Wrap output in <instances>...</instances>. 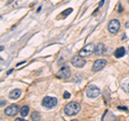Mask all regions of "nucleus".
<instances>
[{
  "label": "nucleus",
  "mask_w": 129,
  "mask_h": 121,
  "mask_svg": "<svg viewBox=\"0 0 129 121\" xmlns=\"http://www.w3.org/2000/svg\"><path fill=\"white\" fill-rule=\"evenodd\" d=\"M128 2H129V1H128Z\"/></svg>",
  "instance_id": "23"
},
{
  "label": "nucleus",
  "mask_w": 129,
  "mask_h": 121,
  "mask_svg": "<svg viewBox=\"0 0 129 121\" xmlns=\"http://www.w3.org/2000/svg\"><path fill=\"white\" fill-rule=\"evenodd\" d=\"M119 28H120V23H119V21H117V19H112L108 25V29L111 33H117Z\"/></svg>",
  "instance_id": "5"
},
{
  "label": "nucleus",
  "mask_w": 129,
  "mask_h": 121,
  "mask_svg": "<svg viewBox=\"0 0 129 121\" xmlns=\"http://www.w3.org/2000/svg\"><path fill=\"white\" fill-rule=\"evenodd\" d=\"M30 118H31L32 121H39L40 119H41V116H40V114L38 111H34L30 115Z\"/></svg>",
  "instance_id": "13"
},
{
  "label": "nucleus",
  "mask_w": 129,
  "mask_h": 121,
  "mask_svg": "<svg viewBox=\"0 0 129 121\" xmlns=\"http://www.w3.org/2000/svg\"><path fill=\"white\" fill-rule=\"evenodd\" d=\"M71 121H78V120H75V119H74V120H71Z\"/></svg>",
  "instance_id": "22"
},
{
  "label": "nucleus",
  "mask_w": 129,
  "mask_h": 121,
  "mask_svg": "<svg viewBox=\"0 0 129 121\" xmlns=\"http://www.w3.org/2000/svg\"><path fill=\"white\" fill-rule=\"evenodd\" d=\"M94 51H95V45L92 43H89L79 51V55L81 57H87V56H90Z\"/></svg>",
  "instance_id": "3"
},
{
  "label": "nucleus",
  "mask_w": 129,
  "mask_h": 121,
  "mask_svg": "<svg viewBox=\"0 0 129 121\" xmlns=\"http://www.w3.org/2000/svg\"><path fill=\"white\" fill-rule=\"evenodd\" d=\"M6 101H1V106H3V105H6Z\"/></svg>",
  "instance_id": "21"
},
{
  "label": "nucleus",
  "mask_w": 129,
  "mask_h": 121,
  "mask_svg": "<svg viewBox=\"0 0 129 121\" xmlns=\"http://www.w3.org/2000/svg\"><path fill=\"white\" fill-rule=\"evenodd\" d=\"M125 54H126V49H125L124 47H119V48H117V49L115 50L114 56L116 58H122L123 56H125Z\"/></svg>",
  "instance_id": "12"
},
{
  "label": "nucleus",
  "mask_w": 129,
  "mask_h": 121,
  "mask_svg": "<svg viewBox=\"0 0 129 121\" xmlns=\"http://www.w3.org/2000/svg\"><path fill=\"white\" fill-rule=\"evenodd\" d=\"M80 109H81V105L78 102H71L64 106V114L67 116H74L79 114Z\"/></svg>",
  "instance_id": "1"
},
{
  "label": "nucleus",
  "mask_w": 129,
  "mask_h": 121,
  "mask_svg": "<svg viewBox=\"0 0 129 121\" xmlns=\"http://www.w3.org/2000/svg\"><path fill=\"white\" fill-rule=\"evenodd\" d=\"M107 66V60L106 59H99V60H96L94 66H92V71L94 72H98L100 70H102V69Z\"/></svg>",
  "instance_id": "8"
},
{
  "label": "nucleus",
  "mask_w": 129,
  "mask_h": 121,
  "mask_svg": "<svg viewBox=\"0 0 129 121\" xmlns=\"http://www.w3.org/2000/svg\"><path fill=\"white\" fill-rule=\"evenodd\" d=\"M56 105H57V99L53 98V96H45L42 100V106L47 108V109L54 108Z\"/></svg>",
  "instance_id": "2"
},
{
  "label": "nucleus",
  "mask_w": 129,
  "mask_h": 121,
  "mask_svg": "<svg viewBox=\"0 0 129 121\" xmlns=\"http://www.w3.org/2000/svg\"><path fill=\"white\" fill-rule=\"evenodd\" d=\"M122 87H123V89L125 90V92L129 93V78L124 80L123 84H122Z\"/></svg>",
  "instance_id": "14"
},
{
  "label": "nucleus",
  "mask_w": 129,
  "mask_h": 121,
  "mask_svg": "<svg viewBox=\"0 0 129 121\" xmlns=\"http://www.w3.org/2000/svg\"><path fill=\"white\" fill-rule=\"evenodd\" d=\"M18 111H19L18 106L16 105V104H12V105H10L9 107H7L5 109V114L8 115V116L13 117V116H15L16 114H17Z\"/></svg>",
  "instance_id": "9"
},
{
  "label": "nucleus",
  "mask_w": 129,
  "mask_h": 121,
  "mask_svg": "<svg viewBox=\"0 0 129 121\" xmlns=\"http://www.w3.org/2000/svg\"><path fill=\"white\" fill-rule=\"evenodd\" d=\"M28 111H29V107L28 106H23L22 109L19 110V112H21V116L22 117H26L28 115Z\"/></svg>",
  "instance_id": "15"
},
{
  "label": "nucleus",
  "mask_w": 129,
  "mask_h": 121,
  "mask_svg": "<svg viewBox=\"0 0 129 121\" xmlns=\"http://www.w3.org/2000/svg\"><path fill=\"white\" fill-rule=\"evenodd\" d=\"M70 75H71V71H70V69L68 68V67H62L57 72V74H56V76H57L58 78H62V79L69 78Z\"/></svg>",
  "instance_id": "6"
},
{
  "label": "nucleus",
  "mask_w": 129,
  "mask_h": 121,
  "mask_svg": "<svg viewBox=\"0 0 129 121\" xmlns=\"http://www.w3.org/2000/svg\"><path fill=\"white\" fill-rule=\"evenodd\" d=\"M71 64L75 68H83L85 66V60L83 59V57H81V56H74L73 58L71 59Z\"/></svg>",
  "instance_id": "7"
},
{
  "label": "nucleus",
  "mask_w": 129,
  "mask_h": 121,
  "mask_svg": "<svg viewBox=\"0 0 129 121\" xmlns=\"http://www.w3.org/2000/svg\"><path fill=\"white\" fill-rule=\"evenodd\" d=\"M103 3H104V0H101V1H100V3H99V6H98V9H100V8L103 6Z\"/></svg>",
  "instance_id": "18"
},
{
  "label": "nucleus",
  "mask_w": 129,
  "mask_h": 121,
  "mask_svg": "<svg viewBox=\"0 0 129 121\" xmlns=\"http://www.w3.org/2000/svg\"><path fill=\"white\" fill-rule=\"evenodd\" d=\"M15 121H24V119L23 118H16Z\"/></svg>",
  "instance_id": "20"
},
{
  "label": "nucleus",
  "mask_w": 129,
  "mask_h": 121,
  "mask_svg": "<svg viewBox=\"0 0 129 121\" xmlns=\"http://www.w3.org/2000/svg\"><path fill=\"white\" fill-rule=\"evenodd\" d=\"M21 94H22L21 90H19V89H14V90H12L10 92L9 96H10V99H12V100H17L19 96H21Z\"/></svg>",
  "instance_id": "11"
},
{
  "label": "nucleus",
  "mask_w": 129,
  "mask_h": 121,
  "mask_svg": "<svg viewBox=\"0 0 129 121\" xmlns=\"http://www.w3.org/2000/svg\"><path fill=\"white\" fill-rule=\"evenodd\" d=\"M63 98L64 99H69L70 98V93H69V92H63Z\"/></svg>",
  "instance_id": "17"
},
{
  "label": "nucleus",
  "mask_w": 129,
  "mask_h": 121,
  "mask_svg": "<svg viewBox=\"0 0 129 121\" xmlns=\"http://www.w3.org/2000/svg\"><path fill=\"white\" fill-rule=\"evenodd\" d=\"M118 109H123V110H127V107H122V106H119V107H118Z\"/></svg>",
  "instance_id": "19"
},
{
  "label": "nucleus",
  "mask_w": 129,
  "mask_h": 121,
  "mask_svg": "<svg viewBox=\"0 0 129 121\" xmlns=\"http://www.w3.org/2000/svg\"><path fill=\"white\" fill-rule=\"evenodd\" d=\"M71 12H72V9H71V8H69V9H68V10L63 11L62 13H61V15H62V16H64V17H66V16H68V15H69V14L71 13Z\"/></svg>",
  "instance_id": "16"
},
{
  "label": "nucleus",
  "mask_w": 129,
  "mask_h": 121,
  "mask_svg": "<svg viewBox=\"0 0 129 121\" xmlns=\"http://www.w3.org/2000/svg\"><path fill=\"white\" fill-rule=\"evenodd\" d=\"M104 53H106V47H104L102 43H99L95 48V54L97 56H99V55H103Z\"/></svg>",
  "instance_id": "10"
},
{
  "label": "nucleus",
  "mask_w": 129,
  "mask_h": 121,
  "mask_svg": "<svg viewBox=\"0 0 129 121\" xmlns=\"http://www.w3.org/2000/svg\"><path fill=\"white\" fill-rule=\"evenodd\" d=\"M86 94L87 96H89V98H97V96L100 95V90L98 87L94 86V85H89L87 88H86Z\"/></svg>",
  "instance_id": "4"
}]
</instances>
